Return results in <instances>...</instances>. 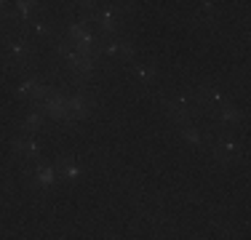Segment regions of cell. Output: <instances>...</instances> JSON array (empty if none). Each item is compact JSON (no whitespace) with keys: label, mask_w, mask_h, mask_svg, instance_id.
Segmentation results:
<instances>
[{"label":"cell","mask_w":251,"mask_h":240,"mask_svg":"<svg viewBox=\"0 0 251 240\" xmlns=\"http://www.w3.org/2000/svg\"><path fill=\"white\" fill-rule=\"evenodd\" d=\"M40 110L46 112V118L56 120V123H73L67 107H64V94H59L56 88H51V91H49V96H46L43 104H40Z\"/></svg>","instance_id":"5b68a950"},{"label":"cell","mask_w":251,"mask_h":240,"mask_svg":"<svg viewBox=\"0 0 251 240\" xmlns=\"http://www.w3.org/2000/svg\"><path fill=\"white\" fill-rule=\"evenodd\" d=\"M0 22H11V5L0 0Z\"/></svg>","instance_id":"ffe728a7"},{"label":"cell","mask_w":251,"mask_h":240,"mask_svg":"<svg viewBox=\"0 0 251 240\" xmlns=\"http://www.w3.org/2000/svg\"><path fill=\"white\" fill-rule=\"evenodd\" d=\"M101 53L110 56V59H126V62H128V59H134L136 48L128 38H110L104 46H101Z\"/></svg>","instance_id":"ba28073f"},{"label":"cell","mask_w":251,"mask_h":240,"mask_svg":"<svg viewBox=\"0 0 251 240\" xmlns=\"http://www.w3.org/2000/svg\"><path fill=\"white\" fill-rule=\"evenodd\" d=\"M40 86H43V80H40L38 75H29V77H25V80L16 86V96H19V99H29V101H32V96L38 94Z\"/></svg>","instance_id":"9a60e30c"},{"label":"cell","mask_w":251,"mask_h":240,"mask_svg":"<svg viewBox=\"0 0 251 240\" xmlns=\"http://www.w3.org/2000/svg\"><path fill=\"white\" fill-rule=\"evenodd\" d=\"M198 14L203 16V19H208V22H214V16H217V5H214V3H201V8H198Z\"/></svg>","instance_id":"d6986e66"},{"label":"cell","mask_w":251,"mask_h":240,"mask_svg":"<svg viewBox=\"0 0 251 240\" xmlns=\"http://www.w3.org/2000/svg\"><path fill=\"white\" fill-rule=\"evenodd\" d=\"M225 104V91L217 86H201L195 91V107L198 110H217Z\"/></svg>","instance_id":"52a82bcc"},{"label":"cell","mask_w":251,"mask_h":240,"mask_svg":"<svg viewBox=\"0 0 251 240\" xmlns=\"http://www.w3.org/2000/svg\"><path fill=\"white\" fill-rule=\"evenodd\" d=\"M179 136H182L187 144H193V147H203V142H206V134L198 128V125H193V123H187V125H182V131H179Z\"/></svg>","instance_id":"2e32d148"},{"label":"cell","mask_w":251,"mask_h":240,"mask_svg":"<svg viewBox=\"0 0 251 240\" xmlns=\"http://www.w3.org/2000/svg\"><path fill=\"white\" fill-rule=\"evenodd\" d=\"M35 59V46L27 38H11L3 48V56L0 62L11 70H27Z\"/></svg>","instance_id":"6da1fadb"},{"label":"cell","mask_w":251,"mask_h":240,"mask_svg":"<svg viewBox=\"0 0 251 240\" xmlns=\"http://www.w3.org/2000/svg\"><path fill=\"white\" fill-rule=\"evenodd\" d=\"M27 182H29V187H35V190H51L53 184L59 182L56 166H51V163H38L32 171H27Z\"/></svg>","instance_id":"8992f818"},{"label":"cell","mask_w":251,"mask_h":240,"mask_svg":"<svg viewBox=\"0 0 251 240\" xmlns=\"http://www.w3.org/2000/svg\"><path fill=\"white\" fill-rule=\"evenodd\" d=\"M40 149H43V144H40L35 136H14L11 139V152L19 155V158H27V160H35L40 155Z\"/></svg>","instance_id":"30bf717a"},{"label":"cell","mask_w":251,"mask_h":240,"mask_svg":"<svg viewBox=\"0 0 251 240\" xmlns=\"http://www.w3.org/2000/svg\"><path fill=\"white\" fill-rule=\"evenodd\" d=\"M38 14H40V3H35V0H25V3L11 5V19H19L25 24H29Z\"/></svg>","instance_id":"5bb4252c"},{"label":"cell","mask_w":251,"mask_h":240,"mask_svg":"<svg viewBox=\"0 0 251 240\" xmlns=\"http://www.w3.org/2000/svg\"><path fill=\"white\" fill-rule=\"evenodd\" d=\"M64 107H67L70 118L75 120H86L94 112V101L86 91H73V94H64Z\"/></svg>","instance_id":"3957f363"},{"label":"cell","mask_w":251,"mask_h":240,"mask_svg":"<svg viewBox=\"0 0 251 240\" xmlns=\"http://www.w3.org/2000/svg\"><path fill=\"white\" fill-rule=\"evenodd\" d=\"M97 24L101 27L104 35H115L118 29H121V24H123V16H121V11H118L115 5H107V8H99Z\"/></svg>","instance_id":"8fae6325"},{"label":"cell","mask_w":251,"mask_h":240,"mask_svg":"<svg viewBox=\"0 0 251 240\" xmlns=\"http://www.w3.org/2000/svg\"><path fill=\"white\" fill-rule=\"evenodd\" d=\"M134 77L142 83V86H152L158 80V70L152 64H134Z\"/></svg>","instance_id":"e0dca14e"},{"label":"cell","mask_w":251,"mask_h":240,"mask_svg":"<svg viewBox=\"0 0 251 240\" xmlns=\"http://www.w3.org/2000/svg\"><path fill=\"white\" fill-rule=\"evenodd\" d=\"M214 115H217V123L222 125V128H238V125L246 120L243 110H241V107H235V104H222V107H217V110H214Z\"/></svg>","instance_id":"7c38bea8"},{"label":"cell","mask_w":251,"mask_h":240,"mask_svg":"<svg viewBox=\"0 0 251 240\" xmlns=\"http://www.w3.org/2000/svg\"><path fill=\"white\" fill-rule=\"evenodd\" d=\"M56 173H59V179H64V182H77L80 173H83V168L73 155H62V158L56 160Z\"/></svg>","instance_id":"4fadbf2b"},{"label":"cell","mask_w":251,"mask_h":240,"mask_svg":"<svg viewBox=\"0 0 251 240\" xmlns=\"http://www.w3.org/2000/svg\"><path fill=\"white\" fill-rule=\"evenodd\" d=\"M43 123H46V112L40 110V107H32V110H27L25 115L19 118V134L22 136H35L43 131Z\"/></svg>","instance_id":"9c48e42d"},{"label":"cell","mask_w":251,"mask_h":240,"mask_svg":"<svg viewBox=\"0 0 251 240\" xmlns=\"http://www.w3.org/2000/svg\"><path fill=\"white\" fill-rule=\"evenodd\" d=\"M163 107H166V115L174 120V123H179V125L193 123V101L187 96H169L163 101Z\"/></svg>","instance_id":"277c9868"},{"label":"cell","mask_w":251,"mask_h":240,"mask_svg":"<svg viewBox=\"0 0 251 240\" xmlns=\"http://www.w3.org/2000/svg\"><path fill=\"white\" fill-rule=\"evenodd\" d=\"M0 38H3V35H0Z\"/></svg>","instance_id":"44dd1931"},{"label":"cell","mask_w":251,"mask_h":240,"mask_svg":"<svg viewBox=\"0 0 251 240\" xmlns=\"http://www.w3.org/2000/svg\"><path fill=\"white\" fill-rule=\"evenodd\" d=\"M211 155H214V160H217V163L232 166V163H238V160L243 158V144L238 142L235 136H222V139L214 142Z\"/></svg>","instance_id":"7a4b0ae2"},{"label":"cell","mask_w":251,"mask_h":240,"mask_svg":"<svg viewBox=\"0 0 251 240\" xmlns=\"http://www.w3.org/2000/svg\"><path fill=\"white\" fill-rule=\"evenodd\" d=\"M27 29L35 35V38H51V35H53V24H51V19H32Z\"/></svg>","instance_id":"ac0fdd59"}]
</instances>
